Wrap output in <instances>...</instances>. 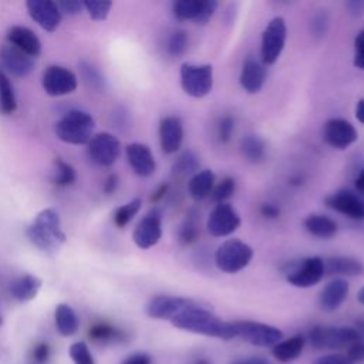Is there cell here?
<instances>
[{
  "label": "cell",
  "mask_w": 364,
  "mask_h": 364,
  "mask_svg": "<svg viewBox=\"0 0 364 364\" xmlns=\"http://www.w3.org/2000/svg\"><path fill=\"white\" fill-rule=\"evenodd\" d=\"M355 328L364 336V318H360V320L355 323Z\"/></svg>",
  "instance_id": "58"
},
{
  "label": "cell",
  "mask_w": 364,
  "mask_h": 364,
  "mask_svg": "<svg viewBox=\"0 0 364 364\" xmlns=\"http://www.w3.org/2000/svg\"><path fill=\"white\" fill-rule=\"evenodd\" d=\"M41 84L50 97H61L74 92L78 81L71 70L61 65H50L43 73Z\"/></svg>",
  "instance_id": "13"
},
{
  "label": "cell",
  "mask_w": 364,
  "mask_h": 364,
  "mask_svg": "<svg viewBox=\"0 0 364 364\" xmlns=\"http://www.w3.org/2000/svg\"><path fill=\"white\" fill-rule=\"evenodd\" d=\"M141 206H142V200L139 198H135V199L127 202L125 205H121L119 208H117L114 212L115 226H118V228L127 226L135 218V215L139 212Z\"/></svg>",
  "instance_id": "34"
},
{
  "label": "cell",
  "mask_w": 364,
  "mask_h": 364,
  "mask_svg": "<svg viewBox=\"0 0 364 364\" xmlns=\"http://www.w3.org/2000/svg\"><path fill=\"white\" fill-rule=\"evenodd\" d=\"M121 364H152V357L146 353L138 351V353L129 354Z\"/></svg>",
  "instance_id": "50"
},
{
  "label": "cell",
  "mask_w": 364,
  "mask_h": 364,
  "mask_svg": "<svg viewBox=\"0 0 364 364\" xmlns=\"http://www.w3.org/2000/svg\"><path fill=\"white\" fill-rule=\"evenodd\" d=\"M236 364H245V361H242V363H236Z\"/></svg>",
  "instance_id": "61"
},
{
  "label": "cell",
  "mask_w": 364,
  "mask_h": 364,
  "mask_svg": "<svg viewBox=\"0 0 364 364\" xmlns=\"http://www.w3.org/2000/svg\"><path fill=\"white\" fill-rule=\"evenodd\" d=\"M1 70L13 77L24 78L34 68V60L13 44H4L0 50Z\"/></svg>",
  "instance_id": "17"
},
{
  "label": "cell",
  "mask_w": 364,
  "mask_h": 364,
  "mask_svg": "<svg viewBox=\"0 0 364 364\" xmlns=\"http://www.w3.org/2000/svg\"><path fill=\"white\" fill-rule=\"evenodd\" d=\"M347 358L354 363L364 361V338H360L347 347Z\"/></svg>",
  "instance_id": "46"
},
{
  "label": "cell",
  "mask_w": 364,
  "mask_h": 364,
  "mask_svg": "<svg viewBox=\"0 0 364 364\" xmlns=\"http://www.w3.org/2000/svg\"><path fill=\"white\" fill-rule=\"evenodd\" d=\"M162 237V216L158 210L146 213L135 226L132 240L139 249L154 247Z\"/></svg>",
  "instance_id": "16"
},
{
  "label": "cell",
  "mask_w": 364,
  "mask_h": 364,
  "mask_svg": "<svg viewBox=\"0 0 364 364\" xmlns=\"http://www.w3.org/2000/svg\"><path fill=\"white\" fill-rule=\"evenodd\" d=\"M88 336L91 340L98 341V343H117L124 338V333L121 330H118L117 327L107 324V323L94 324L90 328Z\"/></svg>",
  "instance_id": "33"
},
{
  "label": "cell",
  "mask_w": 364,
  "mask_h": 364,
  "mask_svg": "<svg viewBox=\"0 0 364 364\" xmlns=\"http://www.w3.org/2000/svg\"><path fill=\"white\" fill-rule=\"evenodd\" d=\"M260 213L266 219H276L280 215V209L276 205H273V203H263L260 206Z\"/></svg>",
  "instance_id": "52"
},
{
  "label": "cell",
  "mask_w": 364,
  "mask_h": 364,
  "mask_svg": "<svg viewBox=\"0 0 364 364\" xmlns=\"http://www.w3.org/2000/svg\"><path fill=\"white\" fill-rule=\"evenodd\" d=\"M242 155L252 164H259L266 156V145L257 135H246L240 141Z\"/></svg>",
  "instance_id": "31"
},
{
  "label": "cell",
  "mask_w": 364,
  "mask_h": 364,
  "mask_svg": "<svg viewBox=\"0 0 364 364\" xmlns=\"http://www.w3.org/2000/svg\"><path fill=\"white\" fill-rule=\"evenodd\" d=\"M235 129V119L230 115H225L220 118L219 125H218V136L220 142H228L232 138Z\"/></svg>",
  "instance_id": "45"
},
{
  "label": "cell",
  "mask_w": 364,
  "mask_h": 364,
  "mask_svg": "<svg viewBox=\"0 0 364 364\" xmlns=\"http://www.w3.org/2000/svg\"><path fill=\"white\" fill-rule=\"evenodd\" d=\"M245 364H270V363L266 358H262V357H252V358L246 360Z\"/></svg>",
  "instance_id": "57"
},
{
  "label": "cell",
  "mask_w": 364,
  "mask_h": 364,
  "mask_svg": "<svg viewBox=\"0 0 364 364\" xmlns=\"http://www.w3.org/2000/svg\"><path fill=\"white\" fill-rule=\"evenodd\" d=\"M198 236H199L198 222L192 215H189V218H186L179 228V233H178L179 242L182 245H191L198 239Z\"/></svg>",
  "instance_id": "41"
},
{
  "label": "cell",
  "mask_w": 364,
  "mask_h": 364,
  "mask_svg": "<svg viewBox=\"0 0 364 364\" xmlns=\"http://www.w3.org/2000/svg\"><path fill=\"white\" fill-rule=\"evenodd\" d=\"M171 323L173 327L179 330L195 334H202L222 340L236 338L233 321H225L219 318L210 310L200 307L195 301L186 309H183L179 314H176L171 320Z\"/></svg>",
  "instance_id": "1"
},
{
  "label": "cell",
  "mask_w": 364,
  "mask_h": 364,
  "mask_svg": "<svg viewBox=\"0 0 364 364\" xmlns=\"http://www.w3.org/2000/svg\"><path fill=\"white\" fill-rule=\"evenodd\" d=\"M304 337L297 334V336H293L287 340H283V341H279L277 344L273 346L272 348V353L274 355V358H277L279 361L282 363H290V361H294L303 351L304 348Z\"/></svg>",
  "instance_id": "29"
},
{
  "label": "cell",
  "mask_w": 364,
  "mask_h": 364,
  "mask_svg": "<svg viewBox=\"0 0 364 364\" xmlns=\"http://www.w3.org/2000/svg\"><path fill=\"white\" fill-rule=\"evenodd\" d=\"M27 11L30 17L46 31L53 33L61 23V11L53 0H27Z\"/></svg>",
  "instance_id": "19"
},
{
  "label": "cell",
  "mask_w": 364,
  "mask_h": 364,
  "mask_svg": "<svg viewBox=\"0 0 364 364\" xmlns=\"http://www.w3.org/2000/svg\"><path fill=\"white\" fill-rule=\"evenodd\" d=\"M77 179V173L75 169L64 162L60 158L54 159V171H53V182L58 186H68L73 185Z\"/></svg>",
  "instance_id": "35"
},
{
  "label": "cell",
  "mask_w": 364,
  "mask_h": 364,
  "mask_svg": "<svg viewBox=\"0 0 364 364\" xmlns=\"http://www.w3.org/2000/svg\"><path fill=\"white\" fill-rule=\"evenodd\" d=\"M216 9V0H176L172 4V14L179 21L192 20L203 26L213 17Z\"/></svg>",
  "instance_id": "11"
},
{
  "label": "cell",
  "mask_w": 364,
  "mask_h": 364,
  "mask_svg": "<svg viewBox=\"0 0 364 364\" xmlns=\"http://www.w3.org/2000/svg\"><path fill=\"white\" fill-rule=\"evenodd\" d=\"M348 290H350V286H348L346 279L334 277L320 291V297H318L320 307L324 311L337 310L344 303V300L347 299Z\"/></svg>",
  "instance_id": "22"
},
{
  "label": "cell",
  "mask_w": 364,
  "mask_h": 364,
  "mask_svg": "<svg viewBox=\"0 0 364 364\" xmlns=\"http://www.w3.org/2000/svg\"><path fill=\"white\" fill-rule=\"evenodd\" d=\"M165 192H166V185H162V186H159L158 188V191L152 195V198H151V200L152 202H158L164 195H165Z\"/></svg>",
  "instance_id": "56"
},
{
  "label": "cell",
  "mask_w": 364,
  "mask_h": 364,
  "mask_svg": "<svg viewBox=\"0 0 364 364\" xmlns=\"http://www.w3.org/2000/svg\"><path fill=\"white\" fill-rule=\"evenodd\" d=\"M117 185H118V178H117V175H109L108 179H107L105 183H104V192H105L107 195L114 193V191L117 189Z\"/></svg>",
  "instance_id": "53"
},
{
  "label": "cell",
  "mask_w": 364,
  "mask_h": 364,
  "mask_svg": "<svg viewBox=\"0 0 364 364\" xmlns=\"http://www.w3.org/2000/svg\"><path fill=\"white\" fill-rule=\"evenodd\" d=\"M82 4H84V9L88 11V16L95 21L105 20L112 7L111 1H100V0H85L82 1Z\"/></svg>",
  "instance_id": "40"
},
{
  "label": "cell",
  "mask_w": 364,
  "mask_h": 364,
  "mask_svg": "<svg viewBox=\"0 0 364 364\" xmlns=\"http://www.w3.org/2000/svg\"><path fill=\"white\" fill-rule=\"evenodd\" d=\"M357 300H358L360 304L364 306V286L358 290V293H357Z\"/></svg>",
  "instance_id": "59"
},
{
  "label": "cell",
  "mask_w": 364,
  "mask_h": 364,
  "mask_svg": "<svg viewBox=\"0 0 364 364\" xmlns=\"http://www.w3.org/2000/svg\"><path fill=\"white\" fill-rule=\"evenodd\" d=\"M287 40V26L286 20L280 16L273 17L264 27L260 40V63L263 65L274 64L284 47Z\"/></svg>",
  "instance_id": "7"
},
{
  "label": "cell",
  "mask_w": 364,
  "mask_h": 364,
  "mask_svg": "<svg viewBox=\"0 0 364 364\" xmlns=\"http://www.w3.org/2000/svg\"><path fill=\"white\" fill-rule=\"evenodd\" d=\"M50 357V347L47 343H38L31 351V361L34 364H46Z\"/></svg>",
  "instance_id": "47"
},
{
  "label": "cell",
  "mask_w": 364,
  "mask_h": 364,
  "mask_svg": "<svg viewBox=\"0 0 364 364\" xmlns=\"http://www.w3.org/2000/svg\"><path fill=\"white\" fill-rule=\"evenodd\" d=\"M215 173L210 169H202L193 173L188 182V193L193 200H203L210 196L215 186Z\"/></svg>",
  "instance_id": "27"
},
{
  "label": "cell",
  "mask_w": 364,
  "mask_h": 364,
  "mask_svg": "<svg viewBox=\"0 0 364 364\" xmlns=\"http://www.w3.org/2000/svg\"><path fill=\"white\" fill-rule=\"evenodd\" d=\"M70 357L74 364H95L85 341H77L70 347Z\"/></svg>",
  "instance_id": "42"
},
{
  "label": "cell",
  "mask_w": 364,
  "mask_h": 364,
  "mask_svg": "<svg viewBox=\"0 0 364 364\" xmlns=\"http://www.w3.org/2000/svg\"><path fill=\"white\" fill-rule=\"evenodd\" d=\"M303 225H304V229L311 236L320 237V239H331L333 236H336L338 230L337 222L330 216H326L321 213H311L306 216Z\"/></svg>",
  "instance_id": "26"
},
{
  "label": "cell",
  "mask_w": 364,
  "mask_h": 364,
  "mask_svg": "<svg viewBox=\"0 0 364 364\" xmlns=\"http://www.w3.org/2000/svg\"><path fill=\"white\" fill-rule=\"evenodd\" d=\"M266 81V67L253 58H249L243 63L240 75H239V82L240 87L247 92V94H256L262 90Z\"/></svg>",
  "instance_id": "24"
},
{
  "label": "cell",
  "mask_w": 364,
  "mask_h": 364,
  "mask_svg": "<svg viewBox=\"0 0 364 364\" xmlns=\"http://www.w3.org/2000/svg\"><path fill=\"white\" fill-rule=\"evenodd\" d=\"M314 364H353L347 355L343 354H327L316 360Z\"/></svg>",
  "instance_id": "49"
},
{
  "label": "cell",
  "mask_w": 364,
  "mask_h": 364,
  "mask_svg": "<svg viewBox=\"0 0 364 364\" xmlns=\"http://www.w3.org/2000/svg\"><path fill=\"white\" fill-rule=\"evenodd\" d=\"M94 118L88 112L71 109L55 122L54 132L55 136L65 144L84 145L94 136Z\"/></svg>",
  "instance_id": "3"
},
{
  "label": "cell",
  "mask_w": 364,
  "mask_h": 364,
  "mask_svg": "<svg viewBox=\"0 0 364 364\" xmlns=\"http://www.w3.org/2000/svg\"><path fill=\"white\" fill-rule=\"evenodd\" d=\"M355 68L364 71V28L360 30L354 38V60Z\"/></svg>",
  "instance_id": "44"
},
{
  "label": "cell",
  "mask_w": 364,
  "mask_h": 364,
  "mask_svg": "<svg viewBox=\"0 0 364 364\" xmlns=\"http://www.w3.org/2000/svg\"><path fill=\"white\" fill-rule=\"evenodd\" d=\"M347 13L353 17H360L364 13V1L363 0H351L346 3Z\"/></svg>",
  "instance_id": "51"
},
{
  "label": "cell",
  "mask_w": 364,
  "mask_h": 364,
  "mask_svg": "<svg viewBox=\"0 0 364 364\" xmlns=\"http://www.w3.org/2000/svg\"><path fill=\"white\" fill-rule=\"evenodd\" d=\"M57 6L60 9L61 13H65L68 16H77L82 11L84 4L82 1H77V0H63V1H57Z\"/></svg>",
  "instance_id": "48"
},
{
  "label": "cell",
  "mask_w": 364,
  "mask_h": 364,
  "mask_svg": "<svg viewBox=\"0 0 364 364\" xmlns=\"http://www.w3.org/2000/svg\"><path fill=\"white\" fill-rule=\"evenodd\" d=\"M55 327L57 331L64 336V337H70L73 334L77 333L78 330V317L75 314V311L73 310V307H70L65 303H61L55 307Z\"/></svg>",
  "instance_id": "30"
},
{
  "label": "cell",
  "mask_w": 364,
  "mask_h": 364,
  "mask_svg": "<svg viewBox=\"0 0 364 364\" xmlns=\"http://www.w3.org/2000/svg\"><path fill=\"white\" fill-rule=\"evenodd\" d=\"M354 114H355L357 121L364 125V98H360V100L355 102Z\"/></svg>",
  "instance_id": "54"
},
{
  "label": "cell",
  "mask_w": 364,
  "mask_h": 364,
  "mask_svg": "<svg viewBox=\"0 0 364 364\" xmlns=\"http://www.w3.org/2000/svg\"><path fill=\"white\" fill-rule=\"evenodd\" d=\"M17 108L13 85L9 75L0 68V111L3 114H13Z\"/></svg>",
  "instance_id": "32"
},
{
  "label": "cell",
  "mask_w": 364,
  "mask_h": 364,
  "mask_svg": "<svg viewBox=\"0 0 364 364\" xmlns=\"http://www.w3.org/2000/svg\"><path fill=\"white\" fill-rule=\"evenodd\" d=\"M253 259V249L246 242L233 237L222 242L213 256L216 267L228 274L237 273L249 266Z\"/></svg>",
  "instance_id": "4"
},
{
  "label": "cell",
  "mask_w": 364,
  "mask_h": 364,
  "mask_svg": "<svg viewBox=\"0 0 364 364\" xmlns=\"http://www.w3.org/2000/svg\"><path fill=\"white\" fill-rule=\"evenodd\" d=\"M128 164L131 165L132 171L142 176H151L156 169L155 156L151 151V148L142 142H131L125 148Z\"/></svg>",
  "instance_id": "21"
},
{
  "label": "cell",
  "mask_w": 364,
  "mask_h": 364,
  "mask_svg": "<svg viewBox=\"0 0 364 364\" xmlns=\"http://www.w3.org/2000/svg\"><path fill=\"white\" fill-rule=\"evenodd\" d=\"M233 326L236 338H242L257 347H273L283 337L282 330L266 323L240 320L233 321Z\"/></svg>",
  "instance_id": "8"
},
{
  "label": "cell",
  "mask_w": 364,
  "mask_h": 364,
  "mask_svg": "<svg viewBox=\"0 0 364 364\" xmlns=\"http://www.w3.org/2000/svg\"><path fill=\"white\" fill-rule=\"evenodd\" d=\"M188 47V34L183 30H176L173 31L169 38H168V44H166V51L171 57H181Z\"/></svg>",
  "instance_id": "39"
},
{
  "label": "cell",
  "mask_w": 364,
  "mask_h": 364,
  "mask_svg": "<svg viewBox=\"0 0 364 364\" xmlns=\"http://www.w3.org/2000/svg\"><path fill=\"white\" fill-rule=\"evenodd\" d=\"M182 91L192 98H203L213 88V67L210 64L183 63L179 68Z\"/></svg>",
  "instance_id": "5"
},
{
  "label": "cell",
  "mask_w": 364,
  "mask_h": 364,
  "mask_svg": "<svg viewBox=\"0 0 364 364\" xmlns=\"http://www.w3.org/2000/svg\"><path fill=\"white\" fill-rule=\"evenodd\" d=\"M41 287V280L33 274H23L10 284V294L18 301L33 300Z\"/></svg>",
  "instance_id": "28"
},
{
  "label": "cell",
  "mask_w": 364,
  "mask_h": 364,
  "mask_svg": "<svg viewBox=\"0 0 364 364\" xmlns=\"http://www.w3.org/2000/svg\"><path fill=\"white\" fill-rule=\"evenodd\" d=\"M80 71H81L84 82L90 88H94V90H98V91L104 90L105 80H104L102 74L100 73V70L97 67H94L92 64H90L87 61H81L80 63Z\"/></svg>",
  "instance_id": "37"
},
{
  "label": "cell",
  "mask_w": 364,
  "mask_h": 364,
  "mask_svg": "<svg viewBox=\"0 0 364 364\" xmlns=\"http://www.w3.org/2000/svg\"><path fill=\"white\" fill-rule=\"evenodd\" d=\"M193 364H212V363L208 358H198V360H195Z\"/></svg>",
  "instance_id": "60"
},
{
  "label": "cell",
  "mask_w": 364,
  "mask_h": 364,
  "mask_svg": "<svg viewBox=\"0 0 364 364\" xmlns=\"http://www.w3.org/2000/svg\"><path fill=\"white\" fill-rule=\"evenodd\" d=\"M159 145L165 154H176L183 142V124L176 115L164 117L158 128Z\"/></svg>",
  "instance_id": "20"
},
{
  "label": "cell",
  "mask_w": 364,
  "mask_h": 364,
  "mask_svg": "<svg viewBox=\"0 0 364 364\" xmlns=\"http://www.w3.org/2000/svg\"><path fill=\"white\" fill-rule=\"evenodd\" d=\"M327 208L353 219L364 220V198L353 191L340 189L326 196Z\"/></svg>",
  "instance_id": "15"
},
{
  "label": "cell",
  "mask_w": 364,
  "mask_h": 364,
  "mask_svg": "<svg viewBox=\"0 0 364 364\" xmlns=\"http://www.w3.org/2000/svg\"><path fill=\"white\" fill-rule=\"evenodd\" d=\"M199 158L192 151H183L173 164V172L178 175H193L199 171Z\"/></svg>",
  "instance_id": "36"
},
{
  "label": "cell",
  "mask_w": 364,
  "mask_h": 364,
  "mask_svg": "<svg viewBox=\"0 0 364 364\" xmlns=\"http://www.w3.org/2000/svg\"><path fill=\"white\" fill-rule=\"evenodd\" d=\"M90 159L100 166H111L121 154V142L109 132H100L87 144Z\"/></svg>",
  "instance_id": "12"
},
{
  "label": "cell",
  "mask_w": 364,
  "mask_h": 364,
  "mask_svg": "<svg viewBox=\"0 0 364 364\" xmlns=\"http://www.w3.org/2000/svg\"><path fill=\"white\" fill-rule=\"evenodd\" d=\"M360 338H364V336L355 327L314 326L309 331V341L316 350L348 347Z\"/></svg>",
  "instance_id": "6"
},
{
  "label": "cell",
  "mask_w": 364,
  "mask_h": 364,
  "mask_svg": "<svg viewBox=\"0 0 364 364\" xmlns=\"http://www.w3.org/2000/svg\"><path fill=\"white\" fill-rule=\"evenodd\" d=\"M236 191V181L232 176H225L218 185L213 186L210 192V198L215 203H223L228 202V199L235 193Z\"/></svg>",
  "instance_id": "38"
},
{
  "label": "cell",
  "mask_w": 364,
  "mask_h": 364,
  "mask_svg": "<svg viewBox=\"0 0 364 364\" xmlns=\"http://www.w3.org/2000/svg\"><path fill=\"white\" fill-rule=\"evenodd\" d=\"M26 235L34 246L47 253H55L67 240L61 229L60 216L51 208L43 209L36 216L33 223L27 228Z\"/></svg>",
  "instance_id": "2"
},
{
  "label": "cell",
  "mask_w": 364,
  "mask_h": 364,
  "mask_svg": "<svg viewBox=\"0 0 364 364\" xmlns=\"http://www.w3.org/2000/svg\"><path fill=\"white\" fill-rule=\"evenodd\" d=\"M192 303L193 300L179 296H155L146 303L145 313L151 318L171 321L176 314H179Z\"/></svg>",
  "instance_id": "18"
},
{
  "label": "cell",
  "mask_w": 364,
  "mask_h": 364,
  "mask_svg": "<svg viewBox=\"0 0 364 364\" xmlns=\"http://www.w3.org/2000/svg\"><path fill=\"white\" fill-rule=\"evenodd\" d=\"M311 33L313 36L316 37H323L326 36L327 33V28H328V16L326 11H320V13H316L311 18Z\"/></svg>",
  "instance_id": "43"
},
{
  "label": "cell",
  "mask_w": 364,
  "mask_h": 364,
  "mask_svg": "<svg viewBox=\"0 0 364 364\" xmlns=\"http://www.w3.org/2000/svg\"><path fill=\"white\" fill-rule=\"evenodd\" d=\"M324 272L336 277H353L364 273V266L358 259L350 256H333L324 260Z\"/></svg>",
  "instance_id": "25"
},
{
  "label": "cell",
  "mask_w": 364,
  "mask_h": 364,
  "mask_svg": "<svg viewBox=\"0 0 364 364\" xmlns=\"http://www.w3.org/2000/svg\"><path fill=\"white\" fill-rule=\"evenodd\" d=\"M354 185H355V189H357L361 195H364V169H361V171L358 172V175L355 176Z\"/></svg>",
  "instance_id": "55"
},
{
  "label": "cell",
  "mask_w": 364,
  "mask_h": 364,
  "mask_svg": "<svg viewBox=\"0 0 364 364\" xmlns=\"http://www.w3.org/2000/svg\"><path fill=\"white\" fill-rule=\"evenodd\" d=\"M7 40L30 57L36 58L41 54V41L33 30L24 26H13L7 31Z\"/></svg>",
  "instance_id": "23"
},
{
  "label": "cell",
  "mask_w": 364,
  "mask_h": 364,
  "mask_svg": "<svg viewBox=\"0 0 364 364\" xmlns=\"http://www.w3.org/2000/svg\"><path fill=\"white\" fill-rule=\"evenodd\" d=\"M323 138L331 148L344 151L358 139V132L350 121L344 118H330L324 122Z\"/></svg>",
  "instance_id": "14"
},
{
  "label": "cell",
  "mask_w": 364,
  "mask_h": 364,
  "mask_svg": "<svg viewBox=\"0 0 364 364\" xmlns=\"http://www.w3.org/2000/svg\"><path fill=\"white\" fill-rule=\"evenodd\" d=\"M242 223L239 212L229 202L216 203L206 220L208 232L215 237H226L239 229Z\"/></svg>",
  "instance_id": "10"
},
{
  "label": "cell",
  "mask_w": 364,
  "mask_h": 364,
  "mask_svg": "<svg viewBox=\"0 0 364 364\" xmlns=\"http://www.w3.org/2000/svg\"><path fill=\"white\" fill-rule=\"evenodd\" d=\"M324 274V260L318 256H310L287 270L286 280L294 287L309 289L320 283Z\"/></svg>",
  "instance_id": "9"
}]
</instances>
